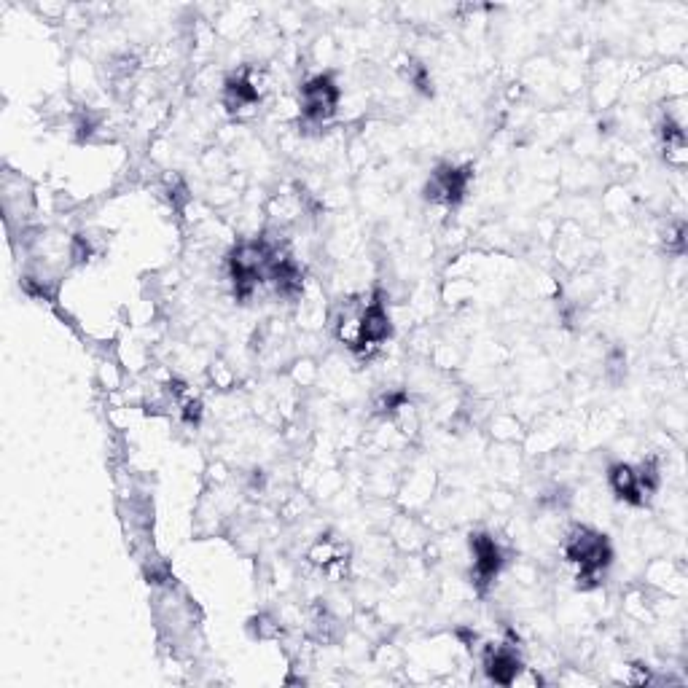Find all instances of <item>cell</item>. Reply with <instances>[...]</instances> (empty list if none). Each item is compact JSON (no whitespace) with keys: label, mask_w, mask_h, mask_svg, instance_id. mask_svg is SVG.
Masks as SVG:
<instances>
[{"label":"cell","mask_w":688,"mask_h":688,"mask_svg":"<svg viewBox=\"0 0 688 688\" xmlns=\"http://www.w3.org/2000/svg\"><path fill=\"white\" fill-rule=\"evenodd\" d=\"M608 484H611V490L616 492V498L624 500V503H632V506H643L645 503L643 492H640V484H637V471L632 465H611V471H608Z\"/></svg>","instance_id":"8"},{"label":"cell","mask_w":688,"mask_h":688,"mask_svg":"<svg viewBox=\"0 0 688 688\" xmlns=\"http://www.w3.org/2000/svg\"><path fill=\"white\" fill-rule=\"evenodd\" d=\"M484 670H487L492 683L514 686L525 667H522V659L516 656L514 648H508V645H490L484 651Z\"/></svg>","instance_id":"6"},{"label":"cell","mask_w":688,"mask_h":688,"mask_svg":"<svg viewBox=\"0 0 688 688\" xmlns=\"http://www.w3.org/2000/svg\"><path fill=\"white\" fill-rule=\"evenodd\" d=\"M471 551H473V576L479 589L487 586L498 578L500 568H503V549L498 541L487 533H473L471 535Z\"/></svg>","instance_id":"5"},{"label":"cell","mask_w":688,"mask_h":688,"mask_svg":"<svg viewBox=\"0 0 688 688\" xmlns=\"http://www.w3.org/2000/svg\"><path fill=\"white\" fill-rule=\"evenodd\" d=\"M473 172L471 167H455V164H444L433 172V178L425 186V197L430 202H441V205L455 207L465 199V191L471 186Z\"/></svg>","instance_id":"3"},{"label":"cell","mask_w":688,"mask_h":688,"mask_svg":"<svg viewBox=\"0 0 688 688\" xmlns=\"http://www.w3.org/2000/svg\"><path fill=\"white\" fill-rule=\"evenodd\" d=\"M406 406V393H401V390H396V393H385V396L379 398L377 401V412L379 414H396V412H401Z\"/></svg>","instance_id":"9"},{"label":"cell","mask_w":688,"mask_h":688,"mask_svg":"<svg viewBox=\"0 0 688 688\" xmlns=\"http://www.w3.org/2000/svg\"><path fill=\"white\" fill-rule=\"evenodd\" d=\"M258 100H261V86H258V81L253 78V73H250L248 68L240 70V73H234V76L226 81L224 103L232 113L242 111V108H250V105H256Z\"/></svg>","instance_id":"7"},{"label":"cell","mask_w":688,"mask_h":688,"mask_svg":"<svg viewBox=\"0 0 688 688\" xmlns=\"http://www.w3.org/2000/svg\"><path fill=\"white\" fill-rule=\"evenodd\" d=\"M199 417H202V404L199 401H186L183 404V420L189 422V425H197Z\"/></svg>","instance_id":"11"},{"label":"cell","mask_w":688,"mask_h":688,"mask_svg":"<svg viewBox=\"0 0 688 688\" xmlns=\"http://www.w3.org/2000/svg\"><path fill=\"white\" fill-rule=\"evenodd\" d=\"M409 81H412L420 92H425V95H430L433 92V84H430V76L428 70H425V65H420V62H412L409 65Z\"/></svg>","instance_id":"10"},{"label":"cell","mask_w":688,"mask_h":688,"mask_svg":"<svg viewBox=\"0 0 688 688\" xmlns=\"http://www.w3.org/2000/svg\"><path fill=\"white\" fill-rule=\"evenodd\" d=\"M393 334V326H390V315L385 310V301H379V296L374 301L366 304V310L361 312L358 318V331H355V350H371Z\"/></svg>","instance_id":"4"},{"label":"cell","mask_w":688,"mask_h":688,"mask_svg":"<svg viewBox=\"0 0 688 688\" xmlns=\"http://www.w3.org/2000/svg\"><path fill=\"white\" fill-rule=\"evenodd\" d=\"M565 557L578 568V586L592 589L613 562V549L608 538L592 527H576L565 541Z\"/></svg>","instance_id":"1"},{"label":"cell","mask_w":688,"mask_h":688,"mask_svg":"<svg viewBox=\"0 0 688 688\" xmlns=\"http://www.w3.org/2000/svg\"><path fill=\"white\" fill-rule=\"evenodd\" d=\"M339 86L331 76H315L301 86V116L312 124H323L336 113Z\"/></svg>","instance_id":"2"}]
</instances>
